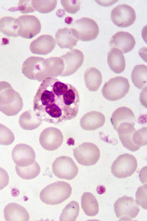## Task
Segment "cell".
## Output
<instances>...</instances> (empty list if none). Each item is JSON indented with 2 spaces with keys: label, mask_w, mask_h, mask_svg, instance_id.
I'll use <instances>...</instances> for the list:
<instances>
[{
  "label": "cell",
  "mask_w": 147,
  "mask_h": 221,
  "mask_svg": "<svg viewBox=\"0 0 147 221\" xmlns=\"http://www.w3.org/2000/svg\"><path fill=\"white\" fill-rule=\"evenodd\" d=\"M80 101L79 93L73 85L48 77L42 81L34 96L33 111L42 121L57 124L76 116Z\"/></svg>",
  "instance_id": "cell-1"
},
{
  "label": "cell",
  "mask_w": 147,
  "mask_h": 221,
  "mask_svg": "<svg viewBox=\"0 0 147 221\" xmlns=\"http://www.w3.org/2000/svg\"><path fill=\"white\" fill-rule=\"evenodd\" d=\"M23 106L20 94L8 82L0 81V111L8 116H15L22 109Z\"/></svg>",
  "instance_id": "cell-2"
},
{
  "label": "cell",
  "mask_w": 147,
  "mask_h": 221,
  "mask_svg": "<svg viewBox=\"0 0 147 221\" xmlns=\"http://www.w3.org/2000/svg\"><path fill=\"white\" fill-rule=\"evenodd\" d=\"M72 192V188L68 183L59 181L51 184L42 190L40 194L41 200L48 205L60 204L67 199Z\"/></svg>",
  "instance_id": "cell-3"
},
{
  "label": "cell",
  "mask_w": 147,
  "mask_h": 221,
  "mask_svg": "<svg viewBox=\"0 0 147 221\" xmlns=\"http://www.w3.org/2000/svg\"><path fill=\"white\" fill-rule=\"evenodd\" d=\"M130 86L126 78L122 76L116 77L105 83L102 88V93L106 99L115 101L124 97L128 93Z\"/></svg>",
  "instance_id": "cell-4"
},
{
  "label": "cell",
  "mask_w": 147,
  "mask_h": 221,
  "mask_svg": "<svg viewBox=\"0 0 147 221\" xmlns=\"http://www.w3.org/2000/svg\"><path fill=\"white\" fill-rule=\"evenodd\" d=\"M72 28L77 39L82 41L95 39L99 33L96 22L93 19L86 17L76 20L73 24Z\"/></svg>",
  "instance_id": "cell-5"
},
{
  "label": "cell",
  "mask_w": 147,
  "mask_h": 221,
  "mask_svg": "<svg viewBox=\"0 0 147 221\" xmlns=\"http://www.w3.org/2000/svg\"><path fill=\"white\" fill-rule=\"evenodd\" d=\"M137 166V160L134 156L124 154L119 156L113 162L111 167V172L116 178H125L133 174Z\"/></svg>",
  "instance_id": "cell-6"
},
{
  "label": "cell",
  "mask_w": 147,
  "mask_h": 221,
  "mask_svg": "<svg viewBox=\"0 0 147 221\" xmlns=\"http://www.w3.org/2000/svg\"><path fill=\"white\" fill-rule=\"evenodd\" d=\"M114 210L116 216L120 220L130 221L137 216L140 209L134 199L125 195L116 200Z\"/></svg>",
  "instance_id": "cell-7"
},
{
  "label": "cell",
  "mask_w": 147,
  "mask_h": 221,
  "mask_svg": "<svg viewBox=\"0 0 147 221\" xmlns=\"http://www.w3.org/2000/svg\"><path fill=\"white\" fill-rule=\"evenodd\" d=\"M74 156L80 164L85 166L93 165L98 160L100 156L99 148L94 144L84 142L73 150Z\"/></svg>",
  "instance_id": "cell-8"
},
{
  "label": "cell",
  "mask_w": 147,
  "mask_h": 221,
  "mask_svg": "<svg viewBox=\"0 0 147 221\" xmlns=\"http://www.w3.org/2000/svg\"><path fill=\"white\" fill-rule=\"evenodd\" d=\"M53 172L60 178L71 180L77 175L78 169L72 159L67 156L58 157L53 162Z\"/></svg>",
  "instance_id": "cell-9"
},
{
  "label": "cell",
  "mask_w": 147,
  "mask_h": 221,
  "mask_svg": "<svg viewBox=\"0 0 147 221\" xmlns=\"http://www.w3.org/2000/svg\"><path fill=\"white\" fill-rule=\"evenodd\" d=\"M16 22L18 27V35L23 38H32L40 31V22L34 16H21L16 19Z\"/></svg>",
  "instance_id": "cell-10"
},
{
  "label": "cell",
  "mask_w": 147,
  "mask_h": 221,
  "mask_svg": "<svg viewBox=\"0 0 147 221\" xmlns=\"http://www.w3.org/2000/svg\"><path fill=\"white\" fill-rule=\"evenodd\" d=\"M134 9L126 4H120L114 8L111 13L112 22L119 27H125L131 25L136 19Z\"/></svg>",
  "instance_id": "cell-11"
},
{
  "label": "cell",
  "mask_w": 147,
  "mask_h": 221,
  "mask_svg": "<svg viewBox=\"0 0 147 221\" xmlns=\"http://www.w3.org/2000/svg\"><path fill=\"white\" fill-rule=\"evenodd\" d=\"M39 141L45 149L53 151L59 147L63 141V136L61 131L54 127H49L44 129L41 133Z\"/></svg>",
  "instance_id": "cell-12"
},
{
  "label": "cell",
  "mask_w": 147,
  "mask_h": 221,
  "mask_svg": "<svg viewBox=\"0 0 147 221\" xmlns=\"http://www.w3.org/2000/svg\"><path fill=\"white\" fill-rule=\"evenodd\" d=\"M11 156L16 165L25 167L31 165L35 161L36 155L33 148L25 144H19L13 148Z\"/></svg>",
  "instance_id": "cell-13"
},
{
  "label": "cell",
  "mask_w": 147,
  "mask_h": 221,
  "mask_svg": "<svg viewBox=\"0 0 147 221\" xmlns=\"http://www.w3.org/2000/svg\"><path fill=\"white\" fill-rule=\"evenodd\" d=\"M64 64L63 71L60 75L65 77L75 73L82 65L84 60L83 53L78 49H73L60 57Z\"/></svg>",
  "instance_id": "cell-14"
},
{
  "label": "cell",
  "mask_w": 147,
  "mask_h": 221,
  "mask_svg": "<svg viewBox=\"0 0 147 221\" xmlns=\"http://www.w3.org/2000/svg\"><path fill=\"white\" fill-rule=\"evenodd\" d=\"M64 69V63L60 57H51L45 59L42 71L38 76V81L40 82L48 77L60 76Z\"/></svg>",
  "instance_id": "cell-15"
},
{
  "label": "cell",
  "mask_w": 147,
  "mask_h": 221,
  "mask_svg": "<svg viewBox=\"0 0 147 221\" xmlns=\"http://www.w3.org/2000/svg\"><path fill=\"white\" fill-rule=\"evenodd\" d=\"M135 44L133 36L129 33L123 31L116 33L112 37L109 42L111 48L117 49L124 54L132 50Z\"/></svg>",
  "instance_id": "cell-16"
},
{
  "label": "cell",
  "mask_w": 147,
  "mask_h": 221,
  "mask_svg": "<svg viewBox=\"0 0 147 221\" xmlns=\"http://www.w3.org/2000/svg\"><path fill=\"white\" fill-rule=\"evenodd\" d=\"M55 46V41L52 36L43 35L31 42L30 49L33 54L45 55L51 52Z\"/></svg>",
  "instance_id": "cell-17"
},
{
  "label": "cell",
  "mask_w": 147,
  "mask_h": 221,
  "mask_svg": "<svg viewBox=\"0 0 147 221\" xmlns=\"http://www.w3.org/2000/svg\"><path fill=\"white\" fill-rule=\"evenodd\" d=\"M134 125L128 123H123L119 126L117 130L123 146L132 151H136L140 148L134 144L132 140L133 136L136 130Z\"/></svg>",
  "instance_id": "cell-18"
},
{
  "label": "cell",
  "mask_w": 147,
  "mask_h": 221,
  "mask_svg": "<svg viewBox=\"0 0 147 221\" xmlns=\"http://www.w3.org/2000/svg\"><path fill=\"white\" fill-rule=\"evenodd\" d=\"M105 121V116L101 113L92 111L85 114L81 118V127L86 130H94L102 126Z\"/></svg>",
  "instance_id": "cell-19"
},
{
  "label": "cell",
  "mask_w": 147,
  "mask_h": 221,
  "mask_svg": "<svg viewBox=\"0 0 147 221\" xmlns=\"http://www.w3.org/2000/svg\"><path fill=\"white\" fill-rule=\"evenodd\" d=\"M4 214L6 221H28L30 218L29 213L26 209L15 203H10L5 207Z\"/></svg>",
  "instance_id": "cell-20"
},
{
  "label": "cell",
  "mask_w": 147,
  "mask_h": 221,
  "mask_svg": "<svg viewBox=\"0 0 147 221\" xmlns=\"http://www.w3.org/2000/svg\"><path fill=\"white\" fill-rule=\"evenodd\" d=\"M55 39L57 44L61 48L70 49L77 44L79 40L72 29L67 28L59 29L56 33Z\"/></svg>",
  "instance_id": "cell-21"
},
{
  "label": "cell",
  "mask_w": 147,
  "mask_h": 221,
  "mask_svg": "<svg viewBox=\"0 0 147 221\" xmlns=\"http://www.w3.org/2000/svg\"><path fill=\"white\" fill-rule=\"evenodd\" d=\"M135 117L132 110L126 107L117 108L113 113L111 119L114 129L117 130L119 126L123 123L135 124Z\"/></svg>",
  "instance_id": "cell-22"
},
{
  "label": "cell",
  "mask_w": 147,
  "mask_h": 221,
  "mask_svg": "<svg viewBox=\"0 0 147 221\" xmlns=\"http://www.w3.org/2000/svg\"><path fill=\"white\" fill-rule=\"evenodd\" d=\"M107 63L110 69L116 73L123 72L125 67V61L123 53L119 49L112 48L108 53Z\"/></svg>",
  "instance_id": "cell-23"
},
{
  "label": "cell",
  "mask_w": 147,
  "mask_h": 221,
  "mask_svg": "<svg viewBox=\"0 0 147 221\" xmlns=\"http://www.w3.org/2000/svg\"><path fill=\"white\" fill-rule=\"evenodd\" d=\"M42 121L33 111L29 110L24 112L20 116L19 123L23 129L31 130L38 128L42 124Z\"/></svg>",
  "instance_id": "cell-24"
},
{
  "label": "cell",
  "mask_w": 147,
  "mask_h": 221,
  "mask_svg": "<svg viewBox=\"0 0 147 221\" xmlns=\"http://www.w3.org/2000/svg\"><path fill=\"white\" fill-rule=\"evenodd\" d=\"M84 79L86 87L90 91L95 92L100 87L102 82L101 73L97 68L90 67L86 71Z\"/></svg>",
  "instance_id": "cell-25"
},
{
  "label": "cell",
  "mask_w": 147,
  "mask_h": 221,
  "mask_svg": "<svg viewBox=\"0 0 147 221\" xmlns=\"http://www.w3.org/2000/svg\"><path fill=\"white\" fill-rule=\"evenodd\" d=\"M82 208L85 214L88 216H96L99 212V206L94 195L90 192L84 193L81 197Z\"/></svg>",
  "instance_id": "cell-26"
},
{
  "label": "cell",
  "mask_w": 147,
  "mask_h": 221,
  "mask_svg": "<svg viewBox=\"0 0 147 221\" xmlns=\"http://www.w3.org/2000/svg\"><path fill=\"white\" fill-rule=\"evenodd\" d=\"M132 81L134 85L139 89L145 87L147 83V67L144 64L135 66L132 71Z\"/></svg>",
  "instance_id": "cell-27"
},
{
  "label": "cell",
  "mask_w": 147,
  "mask_h": 221,
  "mask_svg": "<svg viewBox=\"0 0 147 221\" xmlns=\"http://www.w3.org/2000/svg\"><path fill=\"white\" fill-rule=\"evenodd\" d=\"M16 19L10 16H5L1 18L0 19V31L8 37H18Z\"/></svg>",
  "instance_id": "cell-28"
},
{
  "label": "cell",
  "mask_w": 147,
  "mask_h": 221,
  "mask_svg": "<svg viewBox=\"0 0 147 221\" xmlns=\"http://www.w3.org/2000/svg\"><path fill=\"white\" fill-rule=\"evenodd\" d=\"M15 169L18 175L23 179L30 180L37 177L40 174V167L35 161L31 165L25 167L16 165Z\"/></svg>",
  "instance_id": "cell-29"
},
{
  "label": "cell",
  "mask_w": 147,
  "mask_h": 221,
  "mask_svg": "<svg viewBox=\"0 0 147 221\" xmlns=\"http://www.w3.org/2000/svg\"><path fill=\"white\" fill-rule=\"evenodd\" d=\"M79 212L78 203L76 201H72L63 209L59 220L75 221L79 215Z\"/></svg>",
  "instance_id": "cell-30"
},
{
  "label": "cell",
  "mask_w": 147,
  "mask_h": 221,
  "mask_svg": "<svg viewBox=\"0 0 147 221\" xmlns=\"http://www.w3.org/2000/svg\"><path fill=\"white\" fill-rule=\"evenodd\" d=\"M32 3L35 10L40 13L45 14L55 9L57 5V1L32 0Z\"/></svg>",
  "instance_id": "cell-31"
},
{
  "label": "cell",
  "mask_w": 147,
  "mask_h": 221,
  "mask_svg": "<svg viewBox=\"0 0 147 221\" xmlns=\"http://www.w3.org/2000/svg\"><path fill=\"white\" fill-rule=\"evenodd\" d=\"M15 139L14 134L11 130L6 126L0 123V144L10 145Z\"/></svg>",
  "instance_id": "cell-32"
},
{
  "label": "cell",
  "mask_w": 147,
  "mask_h": 221,
  "mask_svg": "<svg viewBox=\"0 0 147 221\" xmlns=\"http://www.w3.org/2000/svg\"><path fill=\"white\" fill-rule=\"evenodd\" d=\"M134 144L140 148L147 145V127H143L134 132L132 138Z\"/></svg>",
  "instance_id": "cell-33"
},
{
  "label": "cell",
  "mask_w": 147,
  "mask_h": 221,
  "mask_svg": "<svg viewBox=\"0 0 147 221\" xmlns=\"http://www.w3.org/2000/svg\"><path fill=\"white\" fill-rule=\"evenodd\" d=\"M147 189L146 184L140 186L136 193L137 203L146 209H147Z\"/></svg>",
  "instance_id": "cell-34"
},
{
  "label": "cell",
  "mask_w": 147,
  "mask_h": 221,
  "mask_svg": "<svg viewBox=\"0 0 147 221\" xmlns=\"http://www.w3.org/2000/svg\"><path fill=\"white\" fill-rule=\"evenodd\" d=\"M61 3L65 10L70 14L76 13L80 8L79 0H61Z\"/></svg>",
  "instance_id": "cell-35"
},
{
  "label": "cell",
  "mask_w": 147,
  "mask_h": 221,
  "mask_svg": "<svg viewBox=\"0 0 147 221\" xmlns=\"http://www.w3.org/2000/svg\"><path fill=\"white\" fill-rule=\"evenodd\" d=\"M16 9L23 14L32 12L35 11L32 0H20Z\"/></svg>",
  "instance_id": "cell-36"
},
{
  "label": "cell",
  "mask_w": 147,
  "mask_h": 221,
  "mask_svg": "<svg viewBox=\"0 0 147 221\" xmlns=\"http://www.w3.org/2000/svg\"><path fill=\"white\" fill-rule=\"evenodd\" d=\"M9 178L5 170L0 167V190L5 187L8 184Z\"/></svg>",
  "instance_id": "cell-37"
},
{
  "label": "cell",
  "mask_w": 147,
  "mask_h": 221,
  "mask_svg": "<svg viewBox=\"0 0 147 221\" xmlns=\"http://www.w3.org/2000/svg\"><path fill=\"white\" fill-rule=\"evenodd\" d=\"M105 190V187L103 186H98L97 188V191L98 194H102L104 193Z\"/></svg>",
  "instance_id": "cell-38"
}]
</instances>
